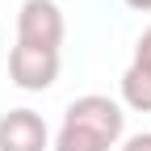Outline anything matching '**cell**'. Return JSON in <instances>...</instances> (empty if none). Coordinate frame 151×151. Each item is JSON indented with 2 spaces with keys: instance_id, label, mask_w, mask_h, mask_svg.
<instances>
[{
  "instance_id": "8",
  "label": "cell",
  "mask_w": 151,
  "mask_h": 151,
  "mask_svg": "<svg viewBox=\"0 0 151 151\" xmlns=\"http://www.w3.org/2000/svg\"><path fill=\"white\" fill-rule=\"evenodd\" d=\"M122 4H130V9H139V13H151V0H122Z\"/></svg>"
},
{
  "instance_id": "1",
  "label": "cell",
  "mask_w": 151,
  "mask_h": 151,
  "mask_svg": "<svg viewBox=\"0 0 151 151\" xmlns=\"http://www.w3.org/2000/svg\"><path fill=\"white\" fill-rule=\"evenodd\" d=\"M122 130H126L122 105L101 97V92H88V97H76L67 105L50 151H109L122 143Z\"/></svg>"
},
{
  "instance_id": "4",
  "label": "cell",
  "mask_w": 151,
  "mask_h": 151,
  "mask_svg": "<svg viewBox=\"0 0 151 151\" xmlns=\"http://www.w3.org/2000/svg\"><path fill=\"white\" fill-rule=\"evenodd\" d=\"M0 151H50V130L42 113L34 109H9L0 118Z\"/></svg>"
},
{
  "instance_id": "5",
  "label": "cell",
  "mask_w": 151,
  "mask_h": 151,
  "mask_svg": "<svg viewBox=\"0 0 151 151\" xmlns=\"http://www.w3.org/2000/svg\"><path fill=\"white\" fill-rule=\"evenodd\" d=\"M122 101L139 113H151V67L130 63L122 71Z\"/></svg>"
},
{
  "instance_id": "2",
  "label": "cell",
  "mask_w": 151,
  "mask_h": 151,
  "mask_svg": "<svg viewBox=\"0 0 151 151\" xmlns=\"http://www.w3.org/2000/svg\"><path fill=\"white\" fill-rule=\"evenodd\" d=\"M63 34H67V21L55 0H21V9H17V42L21 46L59 50Z\"/></svg>"
},
{
  "instance_id": "7",
  "label": "cell",
  "mask_w": 151,
  "mask_h": 151,
  "mask_svg": "<svg viewBox=\"0 0 151 151\" xmlns=\"http://www.w3.org/2000/svg\"><path fill=\"white\" fill-rule=\"evenodd\" d=\"M122 151H151V130H143V134H130L122 143Z\"/></svg>"
},
{
  "instance_id": "3",
  "label": "cell",
  "mask_w": 151,
  "mask_h": 151,
  "mask_svg": "<svg viewBox=\"0 0 151 151\" xmlns=\"http://www.w3.org/2000/svg\"><path fill=\"white\" fill-rule=\"evenodd\" d=\"M9 80L21 92H46L59 80V50H38L17 42L9 50Z\"/></svg>"
},
{
  "instance_id": "6",
  "label": "cell",
  "mask_w": 151,
  "mask_h": 151,
  "mask_svg": "<svg viewBox=\"0 0 151 151\" xmlns=\"http://www.w3.org/2000/svg\"><path fill=\"white\" fill-rule=\"evenodd\" d=\"M130 63H139V67H151V25L139 34V42H134V59Z\"/></svg>"
}]
</instances>
